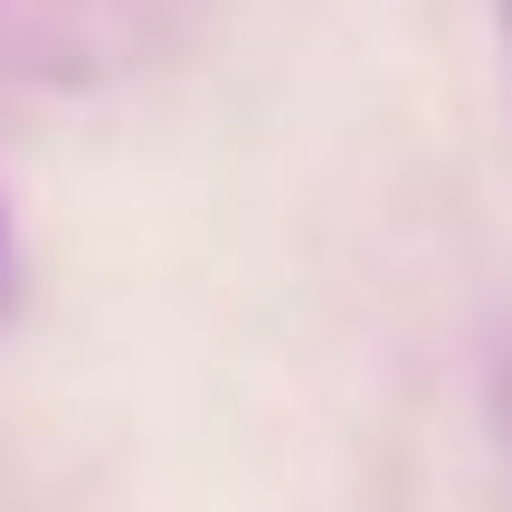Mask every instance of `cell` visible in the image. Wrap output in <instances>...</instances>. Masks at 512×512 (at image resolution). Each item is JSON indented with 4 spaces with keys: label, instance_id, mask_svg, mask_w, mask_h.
I'll return each mask as SVG.
<instances>
[{
    "label": "cell",
    "instance_id": "6da1fadb",
    "mask_svg": "<svg viewBox=\"0 0 512 512\" xmlns=\"http://www.w3.org/2000/svg\"><path fill=\"white\" fill-rule=\"evenodd\" d=\"M494 38H503V76H512V0H494Z\"/></svg>",
    "mask_w": 512,
    "mask_h": 512
}]
</instances>
